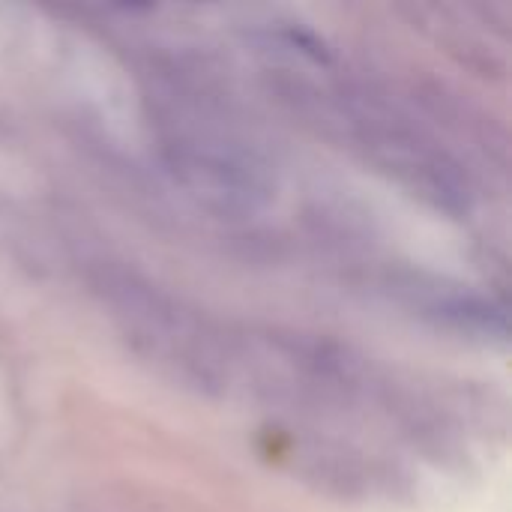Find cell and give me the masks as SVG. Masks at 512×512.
<instances>
[{"label": "cell", "instance_id": "obj_1", "mask_svg": "<svg viewBox=\"0 0 512 512\" xmlns=\"http://www.w3.org/2000/svg\"><path fill=\"white\" fill-rule=\"evenodd\" d=\"M174 168L183 183L219 210H252L264 198L261 174L240 156L216 147H180Z\"/></svg>", "mask_w": 512, "mask_h": 512}]
</instances>
